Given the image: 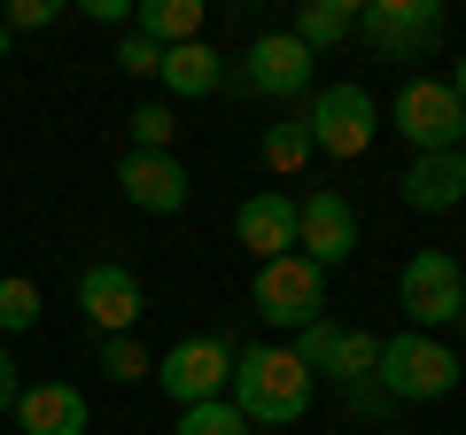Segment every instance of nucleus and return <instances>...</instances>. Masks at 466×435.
<instances>
[{
  "mask_svg": "<svg viewBox=\"0 0 466 435\" xmlns=\"http://www.w3.org/2000/svg\"><path fill=\"white\" fill-rule=\"evenodd\" d=\"M257 148H265V171H280V179H288V171H303V164H311V133H303V109H296V117H280V125H265V140H257Z\"/></svg>",
  "mask_w": 466,
  "mask_h": 435,
  "instance_id": "nucleus-21",
  "label": "nucleus"
},
{
  "mask_svg": "<svg viewBox=\"0 0 466 435\" xmlns=\"http://www.w3.org/2000/svg\"><path fill=\"white\" fill-rule=\"evenodd\" d=\"M342 404H350V420H381V428H389V397H381V381H350Z\"/></svg>",
  "mask_w": 466,
  "mask_h": 435,
  "instance_id": "nucleus-27",
  "label": "nucleus"
},
{
  "mask_svg": "<svg viewBox=\"0 0 466 435\" xmlns=\"http://www.w3.org/2000/svg\"><path fill=\"white\" fill-rule=\"evenodd\" d=\"M116 187H125V202L148 218H179L187 195H195V179H187V164L171 148H125L116 156Z\"/></svg>",
  "mask_w": 466,
  "mask_h": 435,
  "instance_id": "nucleus-13",
  "label": "nucleus"
},
{
  "mask_svg": "<svg viewBox=\"0 0 466 435\" xmlns=\"http://www.w3.org/2000/svg\"><path fill=\"white\" fill-rule=\"evenodd\" d=\"M265 435H272V428H265Z\"/></svg>",
  "mask_w": 466,
  "mask_h": 435,
  "instance_id": "nucleus-34",
  "label": "nucleus"
},
{
  "mask_svg": "<svg viewBox=\"0 0 466 435\" xmlns=\"http://www.w3.org/2000/svg\"><path fill=\"white\" fill-rule=\"evenodd\" d=\"M156 78H164L179 101H202V94H218L233 70H226V55H218L210 39H187V47H164V70H156Z\"/></svg>",
  "mask_w": 466,
  "mask_h": 435,
  "instance_id": "nucleus-17",
  "label": "nucleus"
},
{
  "mask_svg": "<svg viewBox=\"0 0 466 435\" xmlns=\"http://www.w3.org/2000/svg\"><path fill=\"white\" fill-rule=\"evenodd\" d=\"M39 327V280L0 272V335H32Z\"/></svg>",
  "mask_w": 466,
  "mask_h": 435,
  "instance_id": "nucleus-22",
  "label": "nucleus"
},
{
  "mask_svg": "<svg viewBox=\"0 0 466 435\" xmlns=\"http://www.w3.org/2000/svg\"><path fill=\"white\" fill-rule=\"evenodd\" d=\"M86 16H94V24H125V32H133V0H86Z\"/></svg>",
  "mask_w": 466,
  "mask_h": 435,
  "instance_id": "nucleus-28",
  "label": "nucleus"
},
{
  "mask_svg": "<svg viewBox=\"0 0 466 435\" xmlns=\"http://www.w3.org/2000/svg\"><path fill=\"white\" fill-rule=\"evenodd\" d=\"M171 133H179V117H171L164 101H140L133 109V148H171Z\"/></svg>",
  "mask_w": 466,
  "mask_h": 435,
  "instance_id": "nucleus-25",
  "label": "nucleus"
},
{
  "mask_svg": "<svg viewBox=\"0 0 466 435\" xmlns=\"http://www.w3.org/2000/svg\"><path fill=\"white\" fill-rule=\"evenodd\" d=\"M233 241H241L257 265H272V257H296V195H280V187L249 195L241 210H233Z\"/></svg>",
  "mask_w": 466,
  "mask_h": 435,
  "instance_id": "nucleus-14",
  "label": "nucleus"
},
{
  "mask_svg": "<svg viewBox=\"0 0 466 435\" xmlns=\"http://www.w3.org/2000/svg\"><path fill=\"white\" fill-rule=\"evenodd\" d=\"M116 63L133 70V78H156V70H164V47H156V39H140V32H125V47H116Z\"/></svg>",
  "mask_w": 466,
  "mask_h": 435,
  "instance_id": "nucleus-26",
  "label": "nucleus"
},
{
  "mask_svg": "<svg viewBox=\"0 0 466 435\" xmlns=\"http://www.w3.org/2000/svg\"><path fill=\"white\" fill-rule=\"evenodd\" d=\"M443 86L459 94V109H466V47H459V63H451V78H443Z\"/></svg>",
  "mask_w": 466,
  "mask_h": 435,
  "instance_id": "nucleus-30",
  "label": "nucleus"
},
{
  "mask_svg": "<svg viewBox=\"0 0 466 435\" xmlns=\"http://www.w3.org/2000/svg\"><path fill=\"white\" fill-rule=\"evenodd\" d=\"M8 47H16V39H8V32H0V63H8Z\"/></svg>",
  "mask_w": 466,
  "mask_h": 435,
  "instance_id": "nucleus-31",
  "label": "nucleus"
},
{
  "mask_svg": "<svg viewBox=\"0 0 466 435\" xmlns=\"http://www.w3.org/2000/svg\"><path fill=\"white\" fill-rule=\"evenodd\" d=\"M397 195H404V210H420V218L459 210V202H466V156H459V148L412 156V164H404V179H397Z\"/></svg>",
  "mask_w": 466,
  "mask_h": 435,
  "instance_id": "nucleus-16",
  "label": "nucleus"
},
{
  "mask_svg": "<svg viewBox=\"0 0 466 435\" xmlns=\"http://www.w3.org/2000/svg\"><path fill=\"white\" fill-rule=\"evenodd\" d=\"M249 303H257V319H265V327L303 335L311 319H327V272H319L311 257H272V265H257Z\"/></svg>",
  "mask_w": 466,
  "mask_h": 435,
  "instance_id": "nucleus-5",
  "label": "nucleus"
},
{
  "mask_svg": "<svg viewBox=\"0 0 466 435\" xmlns=\"http://www.w3.org/2000/svg\"><path fill=\"white\" fill-rule=\"evenodd\" d=\"M381 435H404V428H381Z\"/></svg>",
  "mask_w": 466,
  "mask_h": 435,
  "instance_id": "nucleus-32",
  "label": "nucleus"
},
{
  "mask_svg": "<svg viewBox=\"0 0 466 435\" xmlns=\"http://www.w3.org/2000/svg\"><path fill=\"white\" fill-rule=\"evenodd\" d=\"M319 381L303 373V358L288 350V342H241V358H233V381H226V404L249 428H296L303 412H311Z\"/></svg>",
  "mask_w": 466,
  "mask_h": 435,
  "instance_id": "nucleus-1",
  "label": "nucleus"
},
{
  "mask_svg": "<svg viewBox=\"0 0 466 435\" xmlns=\"http://www.w3.org/2000/svg\"><path fill=\"white\" fill-rule=\"evenodd\" d=\"M397 303L412 319V335H459L466 327V265L451 249H412L397 272Z\"/></svg>",
  "mask_w": 466,
  "mask_h": 435,
  "instance_id": "nucleus-2",
  "label": "nucleus"
},
{
  "mask_svg": "<svg viewBox=\"0 0 466 435\" xmlns=\"http://www.w3.org/2000/svg\"><path fill=\"white\" fill-rule=\"evenodd\" d=\"M78 311L94 335H140V311H148V296H140V272L116 265V257H101V265L78 272Z\"/></svg>",
  "mask_w": 466,
  "mask_h": 435,
  "instance_id": "nucleus-11",
  "label": "nucleus"
},
{
  "mask_svg": "<svg viewBox=\"0 0 466 435\" xmlns=\"http://www.w3.org/2000/svg\"><path fill=\"white\" fill-rule=\"evenodd\" d=\"M296 257H311L319 272H334V265L358 257V210H350L334 187H311V195L296 202Z\"/></svg>",
  "mask_w": 466,
  "mask_h": 435,
  "instance_id": "nucleus-12",
  "label": "nucleus"
},
{
  "mask_svg": "<svg viewBox=\"0 0 466 435\" xmlns=\"http://www.w3.org/2000/svg\"><path fill=\"white\" fill-rule=\"evenodd\" d=\"M171 435H257V428H249L241 412H233L226 397H210V404H187V412H179V428H171Z\"/></svg>",
  "mask_w": 466,
  "mask_h": 435,
  "instance_id": "nucleus-23",
  "label": "nucleus"
},
{
  "mask_svg": "<svg viewBox=\"0 0 466 435\" xmlns=\"http://www.w3.org/2000/svg\"><path fill=\"white\" fill-rule=\"evenodd\" d=\"M311 70H319V55L296 32H257L233 78L249 86V94H265V101H311Z\"/></svg>",
  "mask_w": 466,
  "mask_h": 435,
  "instance_id": "nucleus-10",
  "label": "nucleus"
},
{
  "mask_svg": "<svg viewBox=\"0 0 466 435\" xmlns=\"http://www.w3.org/2000/svg\"><path fill=\"white\" fill-rule=\"evenodd\" d=\"M288 350L303 358V373H327L334 389H350V381H373V358H381V335H366V327H342V319H311Z\"/></svg>",
  "mask_w": 466,
  "mask_h": 435,
  "instance_id": "nucleus-9",
  "label": "nucleus"
},
{
  "mask_svg": "<svg viewBox=\"0 0 466 435\" xmlns=\"http://www.w3.org/2000/svg\"><path fill=\"white\" fill-rule=\"evenodd\" d=\"M133 32L156 47H187V39H202V0H140Z\"/></svg>",
  "mask_w": 466,
  "mask_h": 435,
  "instance_id": "nucleus-18",
  "label": "nucleus"
},
{
  "mask_svg": "<svg viewBox=\"0 0 466 435\" xmlns=\"http://www.w3.org/2000/svg\"><path fill=\"white\" fill-rule=\"evenodd\" d=\"M459 156H466V140H459Z\"/></svg>",
  "mask_w": 466,
  "mask_h": 435,
  "instance_id": "nucleus-33",
  "label": "nucleus"
},
{
  "mask_svg": "<svg viewBox=\"0 0 466 435\" xmlns=\"http://www.w3.org/2000/svg\"><path fill=\"white\" fill-rule=\"evenodd\" d=\"M303 133H311L319 156H334V164H350V156H366L373 133H381V109H373L366 86H327V94L303 101Z\"/></svg>",
  "mask_w": 466,
  "mask_h": 435,
  "instance_id": "nucleus-6",
  "label": "nucleus"
},
{
  "mask_svg": "<svg viewBox=\"0 0 466 435\" xmlns=\"http://www.w3.org/2000/svg\"><path fill=\"white\" fill-rule=\"evenodd\" d=\"M94 366L109 373L116 389L156 381V358H148V342H140V335H94Z\"/></svg>",
  "mask_w": 466,
  "mask_h": 435,
  "instance_id": "nucleus-20",
  "label": "nucleus"
},
{
  "mask_svg": "<svg viewBox=\"0 0 466 435\" xmlns=\"http://www.w3.org/2000/svg\"><path fill=\"white\" fill-rule=\"evenodd\" d=\"M47 24H63V0H0V32H47Z\"/></svg>",
  "mask_w": 466,
  "mask_h": 435,
  "instance_id": "nucleus-24",
  "label": "nucleus"
},
{
  "mask_svg": "<svg viewBox=\"0 0 466 435\" xmlns=\"http://www.w3.org/2000/svg\"><path fill=\"white\" fill-rule=\"evenodd\" d=\"M233 358H241L233 335H187V342H171V350L156 358V389H164L179 412H187V404H210V397H226Z\"/></svg>",
  "mask_w": 466,
  "mask_h": 435,
  "instance_id": "nucleus-7",
  "label": "nucleus"
},
{
  "mask_svg": "<svg viewBox=\"0 0 466 435\" xmlns=\"http://www.w3.org/2000/svg\"><path fill=\"white\" fill-rule=\"evenodd\" d=\"M459 350L451 342H435V335H389L381 342V358H373V381H381V397L389 404H443L451 389H459Z\"/></svg>",
  "mask_w": 466,
  "mask_h": 435,
  "instance_id": "nucleus-3",
  "label": "nucleus"
},
{
  "mask_svg": "<svg viewBox=\"0 0 466 435\" xmlns=\"http://www.w3.org/2000/svg\"><path fill=\"white\" fill-rule=\"evenodd\" d=\"M358 39L381 63H420L443 47V0H358Z\"/></svg>",
  "mask_w": 466,
  "mask_h": 435,
  "instance_id": "nucleus-4",
  "label": "nucleus"
},
{
  "mask_svg": "<svg viewBox=\"0 0 466 435\" xmlns=\"http://www.w3.org/2000/svg\"><path fill=\"white\" fill-rule=\"evenodd\" d=\"M389 133L412 140V156H443L466 140V109L443 78H404V94L389 101Z\"/></svg>",
  "mask_w": 466,
  "mask_h": 435,
  "instance_id": "nucleus-8",
  "label": "nucleus"
},
{
  "mask_svg": "<svg viewBox=\"0 0 466 435\" xmlns=\"http://www.w3.org/2000/svg\"><path fill=\"white\" fill-rule=\"evenodd\" d=\"M94 404L78 397V381H24L16 397V435H86Z\"/></svg>",
  "mask_w": 466,
  "mask_h": 435,
  "instance_id": "nucleus-15",
  "label": "nucleus"
},
{
  "mask_svg": "<svg viewBox=\"0 0 466 435\" xmlns=\"http://www.w3.org/2000/svg\"><path fill=\"white\" fill-rule=\"evenodd\" d=\"M296 39H303L311 55L358 39V0H303V8H296Z\"/></svg>",
  "mask_w": 466,
  "mask_h": 435,
  "instance_id": "nucleus-19",
  "label": "nucleus"
},
{
  "mask_svg": "<svg viewBox=\"0 0 466 435\" xmlns=\"http://www.w3.org/2000/svg\"><path fill=\"white\" fill-rule=\"evenodd\" d=\"M16 397H24V381H16V358L0 350V412H16Z\"/></svg>",
  "mask_w": 466,
  "mask_h": 435,
  "instance_id": "nucleus-29",
  "label": "nucleus"
}]
</instances>
